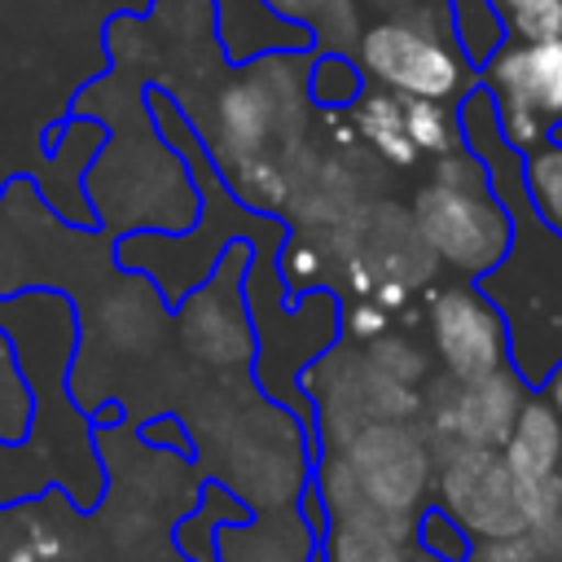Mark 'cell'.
Returning <instances> with one entry per match:
<instances>
[{
  "label": "cell",
  "instance_id": "cell-29",
  "mask_svg": "<svg viewBox=\"0 0 562 562\" xmlns=\"http://www.w3.org/2000/svg\"><path fill=\"white\" fill-rule=\"evenodd\" d=\"M408 562H439V558H430V553H422V549H413V558Z\"/></svg>",
  "mask_w": 562,
  "mask_h": 562
},
{
  "label": "cell",
  "instance_id": "cell-15",
  "mask_svg": "<svg viewBox=\"0 0 562 562\" xmlns=\"http://www.w3.org/2000/svg\"><path fill=\"white\" fill-rule=\"evenodd\" d=\"M281 18L312 31V53H351L364 18L360 0H268Z\"/></svg>",
  "mask_w": 562,
  "mask_h": 562
},
{
  "label": "cell",
  "instance_id": "cell-4",
  "mask_svg": "<svg viewBox=\"0 0 562 562\" xmlns=\"http://www.w3.org/2000/svg\"><path fill=\"white\" fill-rule=\"evenodd\" d=\"M299 395L307 404V435L316 452L338 448L369 422H400L422 413V391L391 382L360 342L325 347L299 373Z\"/></svg>",
  "mask_w": 562,
  "mask_h": 562
},
{
  "label": "cell",
  "instance_id": "cell-12",
  "mask_svg": "<svg viewBox=\"0 0 562 562\" xmlns=\"http://www.w3.org/2000/svg\"><path fill=\"white\" fill-rule=\"evenodd\" d=\"M316 562H408L413 558V522L400 518H334L316 531Z\"/></svg>",
  "mask_w": 562,
  "mask_h": 562
},
{
  "label": "cell",
  "instance_id": "cell-8",
  "mask_svg": "<svg viewBox=\"0 0 562 562\" xmlns=\"http://www.w3.org/2000/svg\"><path fill=\"white\" fill-rule=\"evenodd\" d=\"M426 347L443 378H487L514 364L509 321L479 281L426 285Z\"/></svg>",
  "mask_w": 562,
  "mask_h": 562
},
{
  "label": "cell",
  "instance_id": "cell-19",
  "mask_svg": "<svg viewBox=\"0 0 562 562\" xmlns=\"http://www.w3.org/2000/svg\"><path fill=\"white\" fill-rule=\"evenodd\" d=\"M404 132L417 149V158H439L461 140V123L452 101H430V97H404Z\"/></svg>",
  "mask_w": 562,
  "mask_h": 562
},
{
  "label": "cell",
  "instance_id": "cell-5",
  "mask_svg": "<svg viewBox=\"0 0 562 562\" xmlns=\"http://www.w3.org/2000/svg\"><path fill=\"white\" fill-rule=\"evenodd\" d=\"M474 83L487 92L496 132L514 154L536 149L562 127V35L553 40H496L479 61Z\"/></svg>",
  "mask_w": 562,
  "mask_h": 562
},
{
  "label": "cell",
  "instance_id": "cell-22",
  "mask_svg": "<svg viewBox=\"0 0 562 562\" xmlns=\"http://www.w3.org/2000/svg\"><path fill=\"white\" fill-rule=\"evenodd\" d=\"M505 40H553L562 35V0H483Z\"/></svg>",
  "mask_w": 562,
  "mask_h": 562
},
{
  "label": "cell",
  "instance_id": "cell-27",
  "mask_svg": "<svg viewBox=\"0 0 562 562\" xmlns=\"http://www.w3.org/2000/svg\"><path fill=\"white\" fill-rule=\"evenodd\" d=\"M540 395L549 400V408H553V413H558V422H562V360H558V364L549 369V378L540 382Z\"/></svg>",
  "mask_w": 562,
  "mask_h": 562
},
{
  "label": "cell",
  "instance_id": "cell-10",
  "mask_svg": "<svg viewBox=\"0 0 562 562\" xmlns=\"http://www.w3.org/2000/svg\"><path fill=\"white\" fill-rule=\"evenodd\" d=\"M527 382L518 378V369H501L487 378H443L430 373L422 386V413L417 422L426 426V435L435 443H470V448H501L522 400H527Z\"/></svg>",
  "mask_w": 562,
  "mask_h": 562
},
{
  "label": "cell",
  "instance_id": "cell-21",
  "mask_svg": "<svg viewBox=\"0 0 562 562\" xmlns=\"http://www.w3.org/2000/svg\"><path fill=\"white\" fill-rule=\"evenodd\" d=\"M364 92V75L351 53H312L307 61V97L316 110H347Z\"/></svg>",
  "mask_w": 562,
  "mask_h": 562
},
{
  "label": "cell",
  "instance_id": "cell-18",
  "mask_svg": "<svg viewBox=\"0 0 562 562\" xmlns=\"http://www.w3.org/2000/svg\"><path fill=\"white\" fill-rule=\"evenodd\" d=\"M364 347V356L391 378V382H400V386H413V391H422L426 386V378L435 373V360H430V347L426 342H417L413 334H404V329H382V334H373L369 342H360Z\"/></svg>",
  "mask_w": 562,
  "mask_h": 562
},
{
  "label": "cell",
  "instance_id": "cell-3",
  "mask_svg": "<svg viewBox=\"0 0 562 562\" xmlns=\"http://www.w3.org/2000/svg\"><path fill=\"white\" fill-rule=\"evenodd\" d=\"M351 57L373 88L452 105L474 88L479 75L457 35L452 0H404L386 13H373V22H364L356 35Z\"/></svg>",
  "mask_w": 562,
  "mask_h": 562
},
{
  "label": "cell",
  "instance_id": "cell-13",
  "mask_svg": "<svg viewBox=\"0 0 562 562\" xmlns=\"http://www.w3.org/2000/svg\"><path fill=\"white\" fill-rule=\"evenodd\" d=\"M501 457H505L509 474L518 479V487L540 483L562 470V422L540 391H527V400L501 443Z\"/></svg>",
  "mask_w": 562,
  "mask_h": 562
},
{
  "label": "cell",
  "instance_id": "cell-2",
  "mask_svg": "<svg viewBox=\"0 0 562 562\" xmlns=\"http://www.w3.org/2000/svg\"><path fill=\"white\" fill-rule=\"evenodd\" d=\"M307 53H268L241 61L215 92L206 123H193L206 158L224 176L250 158H290L307 123Z\"/></svg>",
  "mask_w": 562,
  "mask_h": 562
},
{
  "label": "cell",
  "instance_id": "cell-9",
  "mask_svg": "<svg viewBox=\"0 0 562 562\" xmlns=\"http://www.w3.org/2000/svg\"><path fill=\"white\" fill-rule=\"evenodd\" d=\"M470 540L522 531V487L509 474L501 448L470 443H435V496Z\"/></svg>",
  "mask_w": 562,
  "mask_h": 562
},
{
  "label": "cell",
  "instance_id": "cell-28",
  "mask_svg": "<svg viewBox=\"0 0 562 562\" xmlns=\"http://www.w3.org/2000/svg\"><path fill=\"white\" fill-rule=\"evenodd\" d=\"M360 4H369L373 13H386V9H395V4H404V0H360Z\"/></svg>",
  "mask_w": 562,
  "mask_h": 562
},
{
  "label": "cell",
  "instance_id": "cell-20",
  "mask_svg": "<svg viewBox=\"0 0 562 562\" xmlns=\"http://www.w3.org/2000/svg\"><path fill=\"white\" fill-rule=\"evenodd\" d=\"M31 413H35V400H31V382L22 373V360L13 351V338L0 329V443L13 448L26 439L31 430Z\"/></svg>",
  "mask_w": 562,
  "mask_h": 562
},
{
  "label": "cell",
  "instance_id": "cell-17",
  "mask_svg": "<svg viewBox=\"0 0 562 562\" xmlns=\"http://www.w3.org/2000/svg\"><path fill=\"white\" fill-rule=\"evenodd\" d=\"M522 536L540 562H562V470L522 487Z\"/></svg>",
  "mask_w": 562,
  "mask_h": 562
},
{
  "label": "cell",
  "instance_id": "cell-7",
  "mask_svg": "<svg viewBox=\"0 0 562 562\" xmlns=\"http://www.w3.org/2000/svg\"><path fill=\"white\" fill-rule=\"evenodd\" d=\"M246 259H250V241L228 237V246L220 250L211 272L198 285H189V294L176 299L180 342L193 360H202L211 369H246L259 351L250 307H246V290H241Z\"/></svg>",
  "mask_w": 562,
  "mask_h": 562
},
{
  "label": "cell",
  "instance_id": "cell-26",
  "mask_svg": "<svg viewBox=\"0 0 562 562\" xmlns=\"http://www.w3.org/2000/svg\"><path fill=\"white\" fill-rule=\"evenodd\" d=\"M140 439L149 443V448H176V452H184V457H193V435H189V426L176 417V413H162V417H149L145 426H140Z\"/></svg>",
  "mask_w": 562,
  "mask_h": 562
},
{
  "label": "cell",
  "instance_id": "cell-6",
  "mask_svg": "<svg viewBox=\"0 0 562 562\" xmlns=\"http://www.w3.org/2000/svg\"><path fill=\"white\" fill-rule=\"evenodd\" d=\"M373 514L417 522L435 496V439L417 417L369 422L334 448Z\"/></svg>",
  "mask_w": 562,
  "mask_h": 562
},
{
  "label": "cell",
  "instance_id": "cell-14",
  "mask_svg": "<svg viewBox=\"0 0 562 562\" xmlns=\"http://www.w3.org/2000/svg\"><path fill=\"white\" fill-rule=\"evenodd\" d=\"M347 123L369 145V154L382 158L386 167L408 171V167L422 162L417 149H413V140H408V132H404V97L364 83V92L347 105Z\"/></svg>",
  "mask_w": 562,
  "mask_h": 562
},
{
  "label": "cell",
  "instance_id": "cell-1",
  "mask_svg": "<svg viewBox=\"0 0 562 562\" xmlns=\"http://www.w3.org/2000/svg\"><path fill=\"white\" fill-rule=\"evenodd\" d=\"M408 215L435 263L461 281H483L514 250V211L496 193L487 162L465 145L430 158V176L413 189Z\"/></svg>",
  "mask_w": 562,
  "mask_h": 562
},
{
  "label": "cell",
  "instance_id": "cell-25",
  "mask_svg": "<svg viewBox=\"0 0 562 562\" xmlns=\"http://www.w3.org/2000/svg\"><path fill=\"white\" fill-rule=\"evenodd\" d=\"M465 562H540V553H536V544L522 531H509V536H483V540H474Z\"/></svg>",
  "mask_w": 562,
  "mask_h": 562
},
{
  "label": "cell",
  "instance_id": "cell-30",
  "mask_svg": "<svg viewBox=\"0 0 562 562\" xmlns=\"http://www.w3.org/2000/svg\"><path fill=\"white\" fill-rule=\"evenodd\" d=\"M312 562H316V558H312Z\"/></svg>",
  "mask_w": 562,
  "mask_h": 562
},
{
  "label": "cell",
  "instance_id": "cell-16",
  "mask_svg": "<svg viewBox=\"0 0 562 562\" xmlns=\"http://www.w3.org/2000/svg\"><path fill=\"white\" fill-rule=\"evenodd\" d=\"M522 198L531 202V215L562 241V136L540 140L518 158Z\"/></svg>",
  "mask_w": 562,
  "mask_h": 562
},
{
  "label": "cell",
  "instance_id": "cell-23",
  "mask_svg": "<svg viewBox=\"0 0 562 562\" xmlns=\"http://www.w3.org/2000/svg\"><path fill=\"white\" fill-rule=\"evenodd\" d=\"M470 544H474L470 531L448 509H439L435 501L413 522V549H422V553H430L439 562H465L470 558Z\"/></svg>",
  "mask_w": 562,
  "mask_h": 562
},
{
  "label": "cell",
  "instance_id": "cell-11",
  "mask_svg": "<svg viewBox=\"0 0 562 562\" xmlns=\"http://www.w3.org/2000/svg\"><path fill=\"white\" fill-rule=\"evenodd\" d=\"M220 57L228 66L268 57V53H307L312 31L281 18L268 0H211Z\"/></svg>",
  "mask_w": 562,
  "mask_h": 562
},
{
  "label": "cell",
  "instance_id": "cell-24",
  "mask_svg": "<svg viewBox=\"0 0 562 562\" xmlns=\"http://www.w3.org/2000/svg\"><path fill=\"white\" fill-rule=\"evenodd\" d=\"M391 321H395V312H391L386 303L369 299V294H356V299L342 307V316H338V325H342L347 342H369L373 334L391 329Z\"/></svg>",
  "mask_w": 562,
  "mask_h": 562
}]
</instances>
